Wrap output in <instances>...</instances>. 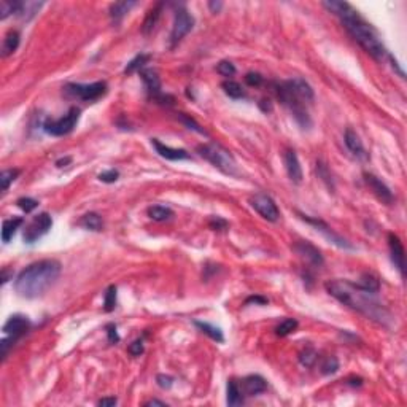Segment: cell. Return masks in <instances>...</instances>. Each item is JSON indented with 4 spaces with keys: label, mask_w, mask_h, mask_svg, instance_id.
Returning <instances> with one entry per match:
<instances>
[{
    "label": "cell",
    "mask_w": 407,
    "mask_h": 407,
    "mask_svg": "<svg viewBox=\"0 0 407 407\" xmlns=\"http://www.w3.org/2000/svg\"><path fill=\"white\" fill-rule=\"evenodd\" d=\"M223 90H224L226 96H229L231 99H242L245 96V91L242 90V86L233 80H226L223 83Z\"/></svg>",
    "instance_id": "cell-31"
},
{
    "label": "cell",
    "mask_w": 407,
    "mask_h": 407,
    "mask_svg": "<svg viewBox=\"0 0 407 407\" xmlns=\"http://www.w3.org/2000/svg\"><path fill=\"white\" fill-rule=\"evenodd\" d=\"M137 5V2H128V0H125V2H115L110 5V16H112V20L115 23H119L122 17H125L134 7Z\"/></svg>",
    "instance_id": "cell-21"
},
{
    "label": "cell",
    "mask_w": 407,
    "mask_h": 407,
    "mask_svg": "<svg viewBox=\"0 0 407 407\" xmlns=\"http://www.w3.org/2000/svg\"><path fill=\"white\" fill-rule=\"evenodd\" d=\"M198 151H199V154L204 159H207L211 166H215L221 172H224L227 175H234L237 172L236 159L233 157L231 153H229L227 150H224L221 145H218V144H205V145L198 147Z\"/></svg>",
    "instance_id": "cell-4"
},
{
    "label": "cell",
    "mask_w": 407,
    "mask_h": 407,
    "mask_svg": "<svg viewBox=\"0 0 407 407\" xmlns=\"http://www.w3.org/2000/svg\"><path fill=\"white\" fill-rule=\"evenodd\" d=\"M325 287L328 293L338 299L339 303L363 313L364 316L370 318V320L385 325L386 320L392 318V315L388 313V310L376 297L377 293L363 288L360 283H353L350 280H331Z\"/></svg>",
    "instance_id": "cell-1"
},
{
    "label": "cell",
    "mask_w": 407,
    "mask_h": 407,
    "mask_svg": "<svg viewBox=\"0 0 407 407\" xmlns=\"http://www.w3.org/2000/svg\"><path fill=\"white\" fill-rule=\"evenodd\" d=\"M252 303L264 306V304H268V299L266 297H261V296H250L249 299L245 300V304H252Z\"/></svg>",
    "instance_id": "cell-50"
},
{
    "label": "cell",
    "mask_w": 407,
    "mask_h": 407,
    "mask_svg": "<svg viewBox=\"0 0 407 407\" xmlns=\"http://www.w3.org/2000/svg\"><path fill=\"white\" fill-rule=\"evenodd\" d=\"M288 86L291 87V91L294 93V96L300 100V102H312L315 94H313V90H312V86L304 80V78H291L287 81Z\"/></svg>",
    "instance_id": "cell-20"
},
{
    "label": "cell",
    "mask_w": 407,
    "mask_h": 407,
    "mask_svg": "<svg viewBox=\"0 0 407 407\" xmlns=\"http://www.w3.org/2000/svg\"><path fill=\"white\" fill-rule=\"evenodd\" d=\"M338 369H339V361L335 357H328L322 364V373L325 376H331L334 373H338Z\"/></svg>",
    "instance_id": "cell-38"
},
{
    "label": "cell",
    "mask_w": 407,
    "mask_h": 407,
    "mask_svg": "<svg viewBox=\"0 0 407 407\" xmlns=\"http://www.w3.org/2000/svg\"><path fill=\"white\" fill-rule=\"evenodd\" d=\"M303 220L306 221V223H309V224H312L313 227H316V231H320L331 243H334V245H338L339 249H347V250H351L353 246L345 240V239H342L339 234H335L332 229L325 223V221H322V220H316V218H310V217H306V215H303Z\"/></svg>",
    "instance_id": "cell-11"
},
{
    "label": "cell",
    "mask_w": 407,
    "mask_h": 407,
    "mask_svg": "<svg viewBox=\"0 0 407 407\" xmlns=\"http://www.w3.org/2000/svg\"><path fill=\"white\" fill-rule=\"evenodd\" d=\"M250 205L258 211V214L268 221H277L280 217V211L277 208V204L274 202V199L268 194H255V196L250 199Z\"/></svg>",
    "instance_id": "cell-9"
},
{
    "label": "cell",
    "mask_w": 407,
    "mask_h": 407,
    "mask_svg": "<svg viewBox=\"0 0 407 407\" xmlns=\"http://www.w3.org/2000/svg\"><path fill=\"white\" fill-rule=\"evenodd\" d=\"M29 326H30V322H29L27 316H24V315H11L7 320V323L4 325V332L7 335H10V338L17 339V338H21L23 334L27 332Z\"/></svg>",
    "instance_id": "cell-13"
},
{
    "label": "cell",
    "mask_w": 407,
    "mask_h": 407,
    "mask_svg": "<svg viewBox=\"0 0 407 407\" xmlns=\"http://www.w3.org/2000/svg\"><path fill=\"white\" fill-rule=\"evenodd\" d=\"M240 388V392L242 395L245 396H256L259 393H264L268 390V382L264 380L261 376H249V377H245L242 380V386Z\"/></svg>",
    "instance_id": "cell-19"
},
{
    "label": "cell",
    "mask_w": 407,
    "mask_h": 407,
    "mask_svg": "<svg viewBox=\"0 0 407 407\" xmlns=\"http://www.w3.org/2000/svg\"><path fill=\"white\" fill-rule=\"evenodd\" d=\"M364 182L367 183V186L373 189V192L376 194V196L386 205H390L393 202V192L390 191V188H388L380 179H377L376 175L373 173H364Z\"/></svg>",
    "instance_id": "cell-12"
},
{
    "label": "cell",
    "mask_w": 407,
    "mask_h": 407,
    "mask_svg": "<svg viewBox=\"0 0 407 407\" xmlns=\"http://www.w3.org/2000/svg\"><path fill=\"white\" fill-rule=\"evenodd\" d=\"M20 40H21V35H20V32H16V30H10V32L5 35L4 43H2V56H4V58H7V56L13 55V52L17 49V46H20Z\"/></svg>",
    "instance_id": "cell-23"
},
{
    "label": "cell",
    "mask_w": 407,
    "mask_h": 407,
    "mask_svg": "<svg viewBox=\"0 0 407 407\" xmlns=\"http://www.w3.org/2000/svg\"><path fill=\"white\" fill-rule=\"evenodd\" d=\"M70 161H72V157H64V159H59V161L56 163V166H58V167H64V166H67Z\"/></svg>",
    "instance_id": "cell-54"
},
{
    "label": "cell",
    "mask_w": 407,
    "mask_h": 407,
    "mask_svg": "<svg viewBox=\"0 0 407 407\" xmlns=\"http://www.w3.org/2000/svg\"><path fill=\"white\" fill-rule=\"evenodd\" d=\"M194 325H196L204 334H207L210 339H214L217 342H224V335L220 328L210 325V323H205V322H194Z\"/></svg>",
    "instance_id": "cell-30"
},
{
    "label": "cell",
    "mask_w": 407,
    "mask_h": 407,
    "mask_svg": "<svg viewBox=\"0 0 407 407\" xmlns=\"http://www.w3.org/2000/svg\"><path fill=\"white\" fill-rule=\"evenodd\" d=\"M116 307V287H109V290L105 291L103 296V309L105 312H112Z\"/></svg>",
    "instance_id": "cell-35"
},
{
    "label": "cell",
    "mask_w": 407,
    "mask_h": 407,
    "mask_svg": "<svg viewBox=\"0 0 407 407\" xmlns=\"http://www.w3.org/2000/svg\"><path fill=\"white\" fill-rule=\"evenodd\" d=\"M151 145L154 147L156 153L161 156V157H166L169 161H183V159H189L191 154L186 151V150H182V148H170L164 144H161L157 138H151Z\"/></svg>",
    "instance_id": "cell-18"
},
{
    "label": "cell",
    "mask_w": 407,
    "mask_h": 407,
    "mask_svg": "<svg viewBox=\"0 0 407 407\" xmlns=\"http://www.w3.org/2000/svg\"><path fill=\"white\" fill-rule=\"evenodd\" d=\"M316 172H318V176H320V179L332 189L334 185H332V180H331V175H329V170H328L326 164H323L322 161H318L316 163Z\"/></svg>",
    "instance_id": "cell-39"
},
{
    "label": "cell",
    "mask_w": 407,
    "mask_h": 407,
    "mask_svg": "<svg viewBox=\"0 0 407 407\" xmlns=\"http://www.w3.org/2000/svg\"><path fill=\"white\" fill-rule=\"evenodd\" d=\"M17 175H20V170L17 169H7L2 172L0 175V183H2V191H7L10 188V185L17 179Z\"/></svg>",
    "instance_id": "cell-36"
},
{
    "label": "cell",
    "mask_w": 407,
    "mask_h": 407,
    "mask_svg": "<svg viewBox=\"0 0 407 407\" xmlns=\"http://www.w3.org/2000/svg\"><path fill=\"white\" fill-rule=\"evenodd\" d=\"M227 405H240L243 402V396L239 385L234 380L227 382V398H226Z\"/></svg>",
    "instance_id": "cell-29"
},
{
    "label": "cell",
    "mask_w": 407,
    "mask_h": 407,
    "mask_svg": "<svg viewBox=\"0 0 407 407\" xmlns=\"http://www.w3.org/2000/svg\"><path fill=\"white\" fill-rule=\"evenodd\" d=\"M97 404H99L100 407H113V405L118 404V399H116L115 396H110V398H103V399H100Z\"/></svg>",
    "instance_id": "cell-49"
},
{
    "label": "cell",
    "mask_w": 407,
    "mask_h": 407,
    "mask_svg": "<svg viewBox=\"0 0 407 407\" xmlns=\"http://www.w3.org/2000/svg\"><path fill=\"white\" fill-rule=\"evenodd\" d=\"M156 382H157V385L161 386V388H170V386H172V383H173V377L159 374V376L156 377Z\"/></svg>",
    "instance_id": "cell-47"
},
{
    "label": "cell",
    "mask_w": 407,
    "mask_h": 407,
    "mask_svg": "<svg viewBox=\"0 0 407 407\" xmlns=\"http://www.w3.org/2000/svg\"><path fill=\"white\" fill-rule=\"evenodd\" d=\"M10 278H13V271H8L7 268L2 271V285H5V283L10 280Z\"/></svg>",
    "instance_id": "cell-51"
},
{
    "label": "cell",
    "mask_w": 407,
    "mask_h": 407,
    "mask_svg": "<svg viewBox=\"0 0 407 407\" xmlns=\"http://www.w3.org/2000/svg\"><path fill=\"white\" fill-rule=\"evenodd\" d=\"M344 141H345V145H347V148L350 150V153L355 156V157H358V159H361V161H367L369 159V154L366 153V148H364V145H363V141L360 140V137H358V134L353 131V129H347L345 131V134H344Z\"/></svg>",
    "instance_id": "cell-17"
},
{
    "label": "cell",
    "mask_w": 407,
    "mask_h": 407,
    "mask_svg": "<svg viewBox=\"0 0 407 407\" xmlns=\"http://www.w3.org/2000/svg\"><path fill=\"white\" fill-rule=\"evenodd\" d=\"M24 223V218H11V220H5L4 226H2V242L8 243L13 236L16 234V231L20 229V226Z\"/></svg>",
    "instance_id": "cell-24"
},
{
    "label": "cell",
    "mask_w": 407,
    "mask_h": 407,
    "mask_svg": "<svg viewBox=\"0 0 407 407\" xmlns=\"http://www.w3.org/2000/svg\"><path fill=\"white\" fill-rule=\"evenodd\" d=\"M119 179V172L112 169V170H107V172H102L99 175V180L103 182V183H115L116 180Z\"/></svg>",
    "instance_id": "cell-42"
},
{
    "label": "cell",
    "mask_w": 407,
    "mask_h": 407,
    "mask_svg": "<svg viewBox=\"0 0 407 407\" xmlns=\"http://www.w3.org/2000/svg\"><path fill=\"white\" fill-rule=\"evenodd\" d=\"M150 59H151L150 55H144V52H141V55H137L132 61L128 62V65H126V68H125V74H126V75H131V74L140 72V70H144V68H145V65L148 64Z\"/></svg>",
    "instance_id": "cell-26"
},
{
    "label": "cell",
    "mask_w": 407,
    "mask_h": 407,
    "mask_svg": "<svg viewBox=\"0 0 407 407\" xmlns=\"http://www.w3.org/2000/svg\"><path fill=\"white\" fill-rule=\"evenodd\" d=\"M161 11H163V4H156L145 16V21H144V26H141V30H144V33H150L154 26L157 24V20H159V16H161Z\"/></svg>",
    "instance_id": "cell-25"
},
{
    "label": "cell",
    "mask_w": 407,
    "mask_h": 407,
    "mask_svg": "<svg viewBox=\"0 0 407 407\" xmlns=\"http://www.w3.org/2000/svg\"><path fill=\"white\" fill-rule=\"evenodd\" d=\"M293 250L303 258L307 264L313 268H322L323 266V255L322 252L316 249L315 245H312L310 242H304V240H299L293 245Z\"/></svg>",
    "instance_id": "cell-10"
},
{
    "label": "cell",
    "mask_w": 407,
    "mask_h": 407,
    "mask_svg": "<svg viewBox=\"0 0 407 407\" xmlns=\"http://www.w3.org/2000/svg\"><path fill=\"white\" fill-rule=\"evenodd\" d=\"M299 361L306 367H312L313 363L316 361V351L313 348H306L299 353Z\"/></svg>",
    "instance_id": "cell-37"
},
{
    "label": "cell",
    "mask_w": 407,
    "mask_h": 407,
    "mask_svg": "<svg viewBox=\"0 0 407 407\" xmlns=\"http://www.w3.org/2000/svg\"><path fill=\"white\" fill-rule=\"evenodd\" d=\"M323 7L339 17L344 24V27L347 29V32L374 59L383 61L385 58L390 56L386 52L385 46L382 45V42L379 40V37L376 35L374 29L363 20V17L358 14V11L350 4L339 2V0H329V2H323Z\"/></svg>",
    "instance_id": "cell-2"
},
{
    "label": "cell",
    "mask_w": 407,
    "mask_h": 407,
    "mask_svg": "<svg viewBox=\"0 0 407 407\" xmlns=\"http://www.w3.org/2000/svg\"><path fill=\"white\" fill-rule=\"evenodd\" d=\"M52 226V218L49 214L43 211V214H39L37 217H33L30 223L26 224L24 227V242L26 243H33L37 242L39 239H42Z\"/></svg>",
    "instance_id": "cell-8"
},
{
    "label": "cell",
    "mask_w": 407,
    "mask_h": 407,
    "mask_svg": "<svg viewBox=\"0 0 407 407\" xmlns=\"http://www.w3.org/2000/svg\"><path fill=\"white\" fill-rule=\"evenodd\" d=\"M23 2L20 0H2L0 2V20H7L10 14H16L20 13Z\"/></svg>",
    "instance_id": "cell-27"
},
{
    "label": "cell",
    "mask_w": 407,
    "mask_h": 407,
    "mask_svg": "<svg viewBox=\"0 0 407 407\" xmlns=\"http://www.w3.org/2000/svg\"><path fill=\"white\" fill-rule=\"evenodd\" d=\"M42 5L43 4H37V2H23L21 10H20V13H17V16L23 17V20H29V17H32L35 13L40 10Z\"/></svg>",
    "instance_id": "cell-34"
},
{
    "label": "cell",
    "mask_w": 407,
    "mask_h": 407,
    "mask_svg": "<svg viewBox=\"0 0 407 407\" xmlns=\"http://www.w3.org/2000/svg\"><path fill=\"white\" fill-rule=\"evenodd\" d=\"M129 353L132 357H140L141 353H144V341L141 339H137V341H134L131 345H129Z\"/></svg>",
    "instance_id": "cell-44"
},
{
    "label": "cell",
    "mask_w": 407,
    "mask_h": 407,
    "mask_svg": "<svg viewBox=\"0 0 407 407\" xmlns=\"http://www.w3.org/2000/svg\"><path fill=\"white\" fill-rule=\"evenodd\" d=\"M245 81L246 84H250V86H259L262 83V77L256 72H250V74H246L245 75Z\"/></svg>",
    "instance_id": "cell-45"
},
{
    "label": "cell",
    "mask_w": 407,
    "mask_h": 407,
    "mask_svg": "<svg viewBox=\"0 0 407 407\" xmlns=\"http://www.w3.org/2000/svg\"><path fill=\"white\" fill-rule=\"evenodd\" d=\"M16 204L23 211H26V214H30L32 210H35L39 207V202L35 199H32V198H21V199H17Z\"/></svg>",
    "instance_id": "cell-40"
},
{
    "label": "cell",
    "mask_w": 407,
    "mask_h": 407,
    "mask_svg": "<svg viewBox=\"0 0 407 407\" xmlns=\"http://www.w3.org/2000/svg\"><path fill=\"white\" fill-rule=\"evenodd\" d=\"M192 27H194V17L191 16V13H188L186 8L176 10L175 17H173L172 32H170V46L173 48L175 45H179L192 30Z\"/></svg>",
    "instance_id": "cell-7"
},
{
    "label": "cell",
    "mask_w": 407,
    "mask_h": 407,
    "mask_svg": "<svg viewBox=\"0 0 407 407\" xmlns=\"http://www.w3.org/2000/svg\"><path fill=\"white\" fill-rule=\"evenodd\" d=\"M61 262L56 259L35 261L17 274L14 291L21 297L35 299L48 291L61 275Z\"/></svg>",
    "instance_id": "cell-3"
},
{
    "label": "cell",
    "mask_w": 407,
    "mask_h": 407,
    "mask_svg": "<svg viewBox=\"0 0 407 407\" xmlns=\"http://www.w3.org/2000/svg\"><path fill=\"white\" fill-rule=\"evenodd\" d=\"M138 74H140L141 80H144V83H145V86H147L148 93H150L154 99H157V100H166V99H167V97L163 96V93H161V80H159V77H157V74H156V70H153V68H144V70H140Z\"/></svg>",
    "instance_id": "cell-14"
},
{
    "label": "cell",
    "mask_w": 407,
    "mask_h": 407,
    "mask_svg": "<svg viewBox=\"0 0 407 407\" xmlns=\"http://www.w3.org/2000/svg\"><path fill=\"white\" fill-rule=\"evenodd\" d=\"M65 91L74 96L78 97L84 102H94L97 99H100L105 93H107V83L105 81H96L91 84H80V83H68L65 86Z\"/></svg>",
    "instance_id": "cell-6"
},
{
    "label": "cell",
    "mask_w": 407,
    "mask_h": 407,
    "mask_svg": "<svg viewBox=\"0 0 407 407\" xmlns=\"http://www.w3.org/2000/svg\"><path fill=\"white\" fill-rule=\"evenodd\" d=\"M217 70H218V74L220 75H223V77H233L234 74H236V67H234V64L233 62H229V61H221L220 64H218V67H217Z\"/></svg>",
    "instance_id": "cell-41"
},
{
    "label": "cell",
    "mask_w": 407,
    "mask_h": 407,
    "mask_svg": "<svg viewBox=\"0 0 407 407\" xmlns=\"http://www.w3.org/2000/svg\"><path fill=\"white\" fill-rule=\"evenodd\" d=\"M297 329V322L294 318H287V320H283L277 328H275V334L280 335V338H285V335L294 332Z\"/></svg>",
    "instance_id": "cell-32"
},
{
    "label": "cell",
    "mask_w": 407,
    "mask_h": 407,
    "mask_svg": "<svg viewBox=\"0 0 407 407\" xmlns=\"http://www.w3.org/2000/svg\"><path fill=\"white\" fill-rule=\"evenodd\" d=\"M360 285L369 291H373V293H379L380 290V283H379V278L373 274H364L361 277V281H360Z\"/></svg>",
    "instance_id": "cell-33"
},
{
    "label": "cell",
    "mask_w": 407,
    "mask_h": 407,
    "mask_svg": "<svg viewBox=\"0 0 407 407\" xmlns=\"http://www.w3.org/2000/svg\"><path fill=\"white\" fill-rule=\"evenodd\" d=\"M210 227L211 229H215V231H221V229H226L227 227V223L224 220H221L220 217H214L210 220Z\"/></svg>",
    "instance_id": "cell-46"
},
{
    "label": "cell",
    "mask_w": 407,
    "mask_h": 407,
    "mask_svg": "<svg viewBox=\"0 0 407 407\" xmlns=\"http://www.w3.org/2000/svg\"><path fill=\"white\" fill-rule=\"evenodd\" d=\"M80 226H83L87 231H94V233H100L103 229V221H102V217L99 214H94V211H90V214H86L80 221H78Z\"/></svg>",
    "instance_id": "cell-22"
},
{
    "label": "cell",
    "mask_w": 407,
    "mask_h": 407,
    "mask_svg": "<svg viewBox=\"0 0 407 407\" xmlns=\"http://www.w3.org/2000/svg\"><path fill=\"white\" fill-rule=\"evenodd\" d=\"M388 245H390L392 261L395 268L399 271L401 277H404V268H405V256H404V246L399 240V237L393 233L388 234Z\"/></svg>",
    "instance_id": "cell-15"
},
{
    "label": "cell",
    "mask_w": 407,
    "mask_h": 407,
    "mask_svg": "<svg viewBox=\"0 0 407 407\" xmlns=\"http://www.w3.org/2000/svg\"><path fill=\"white\" fill-rule=\"evenodd\" d=\"M148 217L153 221H167L173 217V211L164 205H153L148 208Z\"/></svg>",
    "instance_id": "cell-28"
},
{
    "label": "cell",
    "mask_w": 407,
    "mask_h": 407,
    "mask_svg": "<svg viewBox=\"0 0 407 407\" xmlns=\"http://www.w3.org/2000/svg\"><path fill=\"white\" fill-rule=\"evenodd\" d=\"M208 8L214 13H218L223 8V2H208Z\"/></svg>",
    "instance_id": "cell-52"
},
{
    "label": "cell",
    "mask_w": 407,
    "mask_h": 407,
    "mask_svg": "<svg viewBox=\"0 0 407 407\" xmlns=\"http://www.w3.org/2000/svg\"><path fill=\"white\" fill-rule=\"evenodd\" d=\"M107 335H109V342L110 344H116L119 341V335L116 332V326L115 325H109L107 326Z\"/></svg>",
    "instance_id": "cell-48"
},
{
    "label": "cell",
    "mask_w": 407,
    "mask_h": 407,
    "mask_svg": "<svg viewBox=\"0 0 407 407\" xmlns=\"http://www.w3.org/2000/svg\"><path fill=\"white\" fill-rule=\"evenodd\" d=\"M283 163H285L287 173H288L290 180L293 183L299 185L300 182H303V169H300L297 154L293 150H287L285 153H283Z\"/></svg>",
    "instance_id": "cell-16"
},
{
    "label": "cell",
    "mask_w": 407,
    "mask_h": 407,
    "mask_svg": "<svg viewBox=\"0 0 407 407\" xmlns=\"http://www.w3.org/2000/svg\"><path fill=\"white\" fill-rule=\"evenodd\" d=\"M80 119V110L78 109H70L68 113L59 119H46L43 122V131L49 135H55V137H62V135H67L70 134Z\"/></svg>",
    "instance_id": "cell-5"
},
{
    "label": "cell",
    "mask_w": 407,
    "mask_h": 407,
    "mask_svg": "<svg viewBox=\"0 0 407 407\" xmlns=\"http://www.w3.org/2000/svg\"><path fill=\"white\" fill-rule=\"evenodd\" d=\"M145 405H147V407H150V405H161V407H164V405H167V404L163 402V401H157V399H151V401L145 402Z\"/></svg>",
    "instance_id": "cell-53"
},
{
    "label": "cell",
    "mask_w": 407,
    "mask_h": 407,
    "mask_svg": "<svg viewBox=\"0 0 407 407\" xmlns=\"http://www.w3.org/2000/svg\"><path fill=\"white\" fill-rule=\"evenodd\" d=\"M179 116H180V119H182V122L183 125H186L189 129H192V131H196V132H199V134H204V129H201V126L198 125L196 121H194L192 118H189V116H186L185 113H179Z\"/></svg>",
    "instance_id": "cell-43"
}]
</instances>
